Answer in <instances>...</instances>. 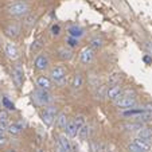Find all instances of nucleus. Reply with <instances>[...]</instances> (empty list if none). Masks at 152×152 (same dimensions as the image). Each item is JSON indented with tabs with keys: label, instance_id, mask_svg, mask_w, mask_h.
Segmentation results:
<instances>
[{
	"label": "nucleus",
	"instance_id": "4",
	"mask_svg": "<svg viewBox=\"0 0 152 152\" xmlns=\"http://www.w3.org/2000/svg\"><path fill=\"white\" fill-rule=\"evenodd\" d=\"M115 105L117 106L118 109H123V110L132 109V108H136V105H137V100H136L135 96L123 94L118 100L115 101Z\"/></svg>",
	"mask_w": 152,
	"mask_h": 152
},
{
	"label": "nucleus",
	"instance_id": "22",
	"mask_svg": "<svg viewBox=\"0 0 152 152\" xmlns=\"http://www.w3.org/2000/svg\"><path fill=\"white\" fill-rule=\"evenodd\" d=\"M133 143H135L136 145H137L143 152H148L149 148H151V143H148L147 140H144V139H140V137H136L135 140H133Z\"/></svg>",
	"mask_w": 152,
	"mask_h": 152
},
{
	"label": "nucleus",
	"instance_id": "35",
	"mask_svg": "<svg viewBox=\"0 0 152 152\" xmlns=\"http://www.w3.org/2000/svg\"><path fill=\"white\" fill-rule=\"evenodd\" d=\"M0 101H1V97H0Z\"/></svg>",
	"mask_w": 152,
	"mask_h": 152
},
{
	"label": "nucleus",
	"instance_id": "6",
	"mask_svg": "<svg viewBox=\"0 0 152 152\" xmlns=\"http://www.w3.org/2000/svg\"><path fill=\"white\" fill-rule=\"evenodd\" d=\"M24 80V72L22 67V63H15L12 67V81L16 85V88H22Z\"/></svg>",
	"mask_w": 152,
	"mask_h": 152
},
{
	"label": "nucleus",
	"instance_id": "28",
	"mask_svg": "<svg viewBox=\"0 0 152 152\" xmlns=\"http://www.w3.org/2000/svg\"><path fill=\"white\" fill-rule=\"evenodd\" d=\"M66 45L70 47V49H73V47H77L78 46V39L77 38H73V37H67L66 38Z\"/></svg>",
	"mask_w": 152,
	"mask_h": 152
},
{
	"label": "nucleus",
	"instance_id": "2",
	"mask_svg": "<svg viewBox=\"0 0 152 152\" xmlns=\"http://www.w3.org/2000/svg\"><path fill=\"white\" fill-rule=\"evenodd\" d=\"M66 77H67V70L63 65H58V66L53 67L51 72H50V78L57 85H63L66 82Z\"/></svg>",
	"mask_w": 152,
	"mask_h": 152
},
{
	"label": "nucleus",
	"instance_id": "23",
	"mask_svg": "<svg viewBox=\"0 0 152 152\" xmlns=\"http://www.w3.org/2000/svg\"><path fill=\"white\" fill-rule=\"evenodd\" d=\"M89 135H90V125L89 124H85V125L80 129L78 136H80V139H82V140H86V139L89 137Z\"/></svg>",
	"mask_w": 152,
	"mask_h": 152
},
{
	"label": "nucleus",
	"instance_id": "31",
	"mask_svg": "<svg viewBox=\"0 0 152 152\" xmlns=\"http://www.w3.org/2000/svg\"><path fill=\"white\" fill-rule=\"evenodd\" d=\"M6 143V129L0 126V144Z\"/></svg>",
	"mask_w": 152,
	"mask_h": 152
},
{
	"label": "nucleus",
	"instance_id": "3",
	"mask_svg": "<svg viewBox=\"0 0 152 152\" xmlns=\"http://www.w3.org/2000/svg\"><path fill=\"white\" fill-rule=\"evenodd\" d=\"M32 100L35 101V104H38L39 106H47L51 104L53 96L50 94L49 90H43L38 88L34 93H32Z\"/></svg>",
	"mask_w": 152,
	"mask_h": 152
},
{
	"label": "nucleus",
	"instance_id": "32",
	"mask_svg": "<svg viewBox=\"0 0 152 152\" xmlns=\"http://www.w3.org/2000/svg\"><path fill=\"white\" fill-rule=\"evenodd\" d=\"M143 108H144L145 110H148V112H152V102H148L147 105H144Z\"/></svg>",
	"mask_w": 152,
	"mask_h": 152
},
{
	"label": "nucleus",
	"instance_id": "1",
	"mask_svg": "<svg viewBox=\"0 0 152 152\" xmlns=\"http://www.w3.org/2000/svg\"><path fill=\"white\" fill-rule=\"evenodd\" d=\"M6 12L12 18H22L30 14V4L27 1H12L6 7Z\"/></svg>",
	"mask_w": 152,
	"mask_h": 152
},
{
	"label": "nucleus",
	"instance_id": "24",
	"mask_svg": "<svg viewBox=\"0 0 152 152\" xmlns=\"http://www.w3.org/2000/svg\"><path fill=\"white\" fill-rule=\"evenodd\" d=\"M43 47V40L42 39H34L30 46V53H38Z\"/></svg>",
	"mask_w": 152,
	"mask_h": 152
},
{
	"label": "nucleus",
	"instance_id": "7",
	"mask_svg": "<svg viewBox=\"0 0 152 152\" xmlns=\"http://www.w3.org/2000/svg\"><path fill=\"white\" fill-rule=\"evenodd\" d=\"M50 66V59L47 57L46 53H42V54H38L34 59V67L39 72H45L47 70Z\"/></svg>",
	"mask_w": 152,
	"mask_h": 152
},
{
	"label": "nucleus",
	"instance_id": "12",
	"mask_svg": "<svg viewBox=\"0 0 152 152\" xmlns=\"http://www.w3.org/2000/svg\"><path fill=\"white\" fill-rule=\"evenodd\" d=\"M37 86L39 89H43V90H50L53 88V81L50 77L47 75H39L37 78Z\"/></svg>",
	"mask_w": 152,
	"mask_h": 152
},
{
	"label": "nucleus",
	"instance_id": "19",
	"mask_svg": "<svg viewBox=\"0 0 152 152\" xmlns=\"http://www.w3.org/2000/svg\"><path fill=\"white\" fill-rule=\"evenodd\" d=\"M82 86H83V75L81 73H75L74 78H73V82H72L73 90H80V89H82Z\"/></svg>",
	"mask_w": 152,
	"mask_h": 152
},
{
	"label": "nucleus",
	"instance_id": "27",
	"mask_svg": "<svg viewBox=\"0 0 152 152\" xmlns=\"http://www.w3.org/2000/svg\"><path fill=\"white\" fill-rule=\"evenodd\" d=\"M1 104H3V106L6 108V109H8V110H15L14 104H12L7 97H3V98H1Z\"/></svg>",
	"mask_w": 152,
	"mask_h": 152
},
{
	"label": "nucleus",
	"instance_id": "33",
	"mask_svg": "<svg viewBox=\"0 0 152 152\" xmlns=\"http://www.w3.org/2000/svg\"><path fill=\"white\" fill-rule=\"evenodd\" d=\"M55 152H66V151H65V149H63L62 147H61L59 144L57 143V147H55Z\"/></svg>",
	"mask_w": 152,
	"mask_h": 152
},
{
	"label": "nucleus",
	"instance_id": "11",
	"mask_svg": "<svg viewBox=\"0 0 152 152\" xmlns=\"http://www.w3.org/2000/svg\"><path fill=\"white\" fill-rule=\"evenodd\" d=\"M58 144H59L66 152H74V147H73L72 141H70V137L66 135V133L58 135Z\"/></svg>",
	"mask_w": 152,
	"mask_h": 152
},
{
	"label": "nucleus",
	"instance_id": "14",
	"mask_svg": "<svg viewBox=\"0 0 152 152\" xmlns=\"http://www.w3.org/2000/svg\"><path fill=\"white\" fill-rule=\"evenodd\" d=\"M4 32H6V35L8 38H16V37H19V34H20V26L19 24H16V23H10L8 26L4 28Z\"/></svg>",
	"mask_w": 152,
	"mask_h": 152
},
{
	"label": "nucleus",
	"instance_id": "18",
	"mask_svg": "<svg viewBox=\"0 0 152 152\" xmlns=\"http://www.w3.org/2000/svg\"><path fill=\"white\" fill-rule=\"evenodd\" d=\"M69 123V120H67V115L65 112H59L57 115V117H55V124H57L58 128L61 129H65V126H66V124Z\"/></svg>",
	"mask_w": 152,
	"mask_h": 152
},
{
	"label": "nucleus",
	"instance_id": "25",
	"mask_svg": "<svg viewBox=\"0 0 152 152\" xmlns=\"http://www.w3.org/2000/svg\"><path fill=\"white\" fill-rule=\"evenodd\" d=\"M37 19H38V16L37 15H34V14H28V15H26L24 16V26L26 27H32L35 24V22H37Z\"/></svg>",
	"mask_w": 152,
	"mask_h": 152
},
{
	"label": "nucleus",
	"instance_id": "5",
	"mask_svg": "<svg viewBox=\"0 0 152 152\" xmlns=\"http://www.w3.org/2000/svg\"><path fill=\"white\" fill-rule=\"evenodd\" d=\"M58 115V109L55 105H47L45 109L42 110V115H40V117H42V121L45 125L50 126L53 125V123L55 121V117H57Z\"/></svg>",
	"mask_w": 152,
	"mask_h": 152
},
{
	"label": "nucleus",
	"instance_id": "9",
	"mask_svg": "<svg viewBox=\"0 0 152 152\" xmlns=\"http://www.w3.org/2000/svg\"><path fill=\"white\" fill-rule=\"evenodd\" d=\"M93 58H94V50L90 49L89 46L83 47V49L81 50V53H80L81 63H83V65H89V63L93 61Z\"/></svg>",
	"mask_w": 152,
	"mask_h": 152
},
{
	"label": "nucleus",
	"instance_id": "17",
	"mask_svg": "<svg viewBox=\"0 0 152 152\" xmlns=\"http://www.w3.org/2000/svg\"><path fill=\"white\" fill-rule=\"evenodd\" d=\"M58 57L61 58L62 61H72L73 57H74V53L70 47H62V49L58 50Z\"/></svg>",
	"mask_w": 152,
	"mask_h": 152
},
{
	"label": "nucleus",
	"instance_id": "10",
	"mask_svg": "<svg viewBox=\"0 0 152 152\" xmlns=\"http://www.w3.org/2000/svg\"><path fill=\"white\" fill-rule=\"evenodd\" d=\"M4 54L7 55V58L11 61H15L18 57H19V50L15 46V43L12 42H7L4 45Z\"/></svg>",
	"mask_w": 152,
	"mask_h": 152
},
{
	"label": "nucleus",
	"instance_id": "13",
	"mask_svg": "<svg viewBox=\"0 0 152 152\" xmlns=\"http://www.w3.org/2000/svg\"><path fill=\"white\" fill-rule=\"evenodd\" d=\"M65 133H66L69 137H77L78 136V132H80V129H78L77 124H75L74 120H70L69 123L66 124V126H65Z\"/></svg>",
	"mask_w": 152,
	"mask_h": 152
},
{
	"label": "nucleus",
	"instance_id": "20",
	"mask_svg": "<svg viewBox=\"0 0 152 152\" xmlns=\"http://www.w3.org/2000/svg\"><path fill=\"white\" fill-rule=\"evenodd\" d=\"M10 125V113L7 109H0V126L7 129Z\"/></svg>",
	"mask_w": 152,
	"mask_h": 152
},
{
	"label": "nucleus",
	"instance_id": "16",
	"mask_svg": "<svg viewBox=\"0 0 152 152\" xmlns=\"http://www.w3.org/2000/svg\"><path fill=\"white\" fill-rule=\"evenodd\" d=\"M136 135H137V137L144 139V140H147L148 143H152V128H149V126L144 125L143 128H140L137 132H136Z\"/></svg>",
	"mask_w": 152,
	"mask_h": 152
},
{
	"label": "nucleus",
	"instance_id": "15",
	"mask_svg": "<svg viewBox=\"0 0 152 152\" xmlns=\"http://www.w3.org/2000/svg\"><path fill=\"white\" fill-rule=\"evenodd\" d=\"M23 128H24V123L22 120H19V121H15V123H10L7 131H8L10 135H18V133H20L23 131Z\"/></svg>",
	"mask_w": 152,
	"mask_h": 152
},
{
	"label": "nucleus",
	"instance_id": "21",
	"mask_svg": "<svg viewBox=\"0 0 152 152\" xmlns=\"http://www.w3.org/2000/svg\"><path fill=\"white\" fill-rule=\"evenodd\" d=\"M67 32H69L70 37L73 38H77V39H80L81 37H83V34H85V30L81 28L80 26H72L69 30H67Z\"/></svg>",
	"mask_w": 152,
	"mask_h": 152
},
{
	"label": "nucleus",
	"instance_id": "8",
	"mask_svg": "<svg viewBox=\"0 0 152 152\" xmlns=\"http://www.w3.org/2000/svg\"><path fill=\"white\" fill-rule=\"evenodd\" d=\"M123 96V86L120 83H115V85H110L108 89H106V96L105 97L108 100H112L116 101Z\"/></svg>",
	"mask_w": 152,
	"mask_h": 152
},
{
	"label": "nucleus",
	"instance_id": "30",
	"mask_svg": "<svg viewBox=\"0 0 152 152\" xmlns=\"http://www.w3.org/2000/svg\"><path fill=\"white\" fill-rule=\"evenodd\" d=\"M128 149H129V152H143L140 148H139L137 145H136L135 143H133V141H132V143H131V144H129V145H128Z\"/></svg>",
	"mask_w": 152,
	"mask_h": 152
},
{
	"label": "nucleus",
	"instance_id": "26",
	"mask_svg": "<svg viewBox=\"0 0 152 152\" xmlns=\"http://www.w3.org/2000/svg\"><path fill=\"white\" fill-rule=\"evenodd\" d=\"M101 46H102V40H101L100 38H94V39L90 40V45H89L90 49L97 50V49H100Z\"/></svg>",
	"mask_w": 152,
	"mask_h": 152
},
{
	"label": "nucleus",
	"instance_id": "34",
	"mask_svg": "<svg viewBox=\"0 0 152 152\" xmlns=\"http://www.w3.org/2000/svg\"><path fill=\"white\" fill-rule=\"evenodd\" d=\"M10 1L12 3V1H26V0H10Z\"/></svg>",
	"mask_w": 152,
	"mask_h": 152
},
{
	"label": "nucleus",
	"instance_id": "29",
	"mask_svg": "<svg viewBox=\"0 0 152 152\" xmlns=\"http://www.w3.org/2000/svg\"><path fill=\"white\" fill-rule=\"evenodd\" d=\"M50 34H51V37H58V35L61 34V26L58 23H54L51 26V28H50Z\"/></svg>",
	"mask_w": 152,
	"mask_h": 152
}]
</instances>
